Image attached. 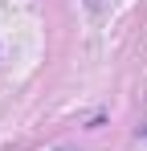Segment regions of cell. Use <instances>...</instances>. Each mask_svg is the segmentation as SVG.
Wrapping results in <instances>:
<instances>
[]
</instances>
